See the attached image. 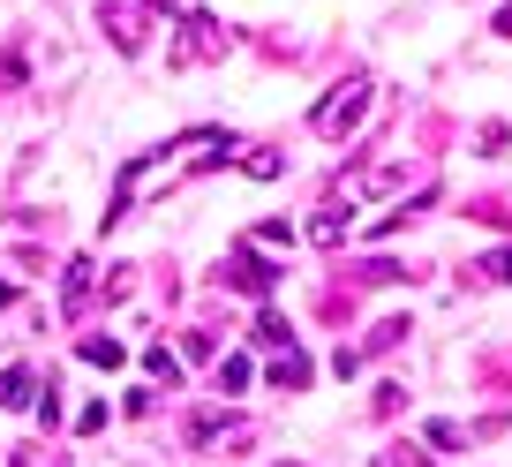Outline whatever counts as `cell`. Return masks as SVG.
<instances>
[{
  "label": "cell",
  "mask_w": 512,
  "mask_h": 467,
  "mask_svg": "<svg viewBox=\"0 0 512 467\" xmlns=\"http://www.w3.org/2000/svg\"><path fill=\"white\" fill-rule=\"evenodd\" d=\"M241 385H249V362L226 355V362H219V392H241Z\"/></svg>",
  "instance_id": "obj_13"
},
{
  "label": "cell",
  "mask_w": 512,
  "mask_h": 467,
  "mask_svg": "<svg viewBox=\"0 0 512 467\" xmlns=\"http://www.w3.org/2000/svg\"><path fill=\"white\" fill-rule=\"evenodd\" d=\"M272 385H279V392H302V385H309V355H294V347H287V355L272 362Z\"/></svg>",
  "instance_id": "obj_7"
},
{
  "label": "cell",
  "mask_w": 512,
  "mask_h": 467,
  "mask_svg": "<svg viewBox=\"0 0 512 467\" xmlns=\"http://www.w3.org/2000/svg\"><path fill=\"white\" fill-rule=\"evenodd\" d=\"M256 242L279 249V242H294V226H287V219H264V226H256Z\"/></svg>",
  "instance_id": "obj_17"
},
{
  "label": "cell",
  "mask_w": 512,
  "mask_h": 467,
  "mask_svg": "<svg viewBox=\"0 0 512 467\" xmlns=\"http://www.w3.org/2000/svg\"><path fill=\"white\" fill-rule=\"evenodd\" d=\"M98 23L113 31V46H121V53H136V46H144V23H151V0H106Z\"/></svg>",
  "instance_id": "obj_3"
},
{
  "label": "cell",
  "mask_w": 512,
  "mask_h": 467,
  "mask_svg": "<svg viewBox=\"0 0 512 467\" xmlns=\"http://www.w3.org/2000/svg\"><path fill=\"white\" fill-rule=\"evenodd\" d=\"M91 294H98V264H68V272H61V309H68V317H83V309H91Z\"/></svg>",
  "instance_id": "obj_5"
},
{
  "label": "cell",
  "mask_w": 512,
  "mask_h": 467,
  "mask_svg": "<svg viewBox=\"0 0 512 467\" xmlns=\"http://www.w3.org/2000/svg\"><path fill=\"white\" fill-rule=\"evenodd\" d=\"M287 467H294V460H287Z\"/></svg>",
  "instance_id": "obj_19"
},
{
  "label": "cell",
  "mask_w": 512,
  "mask_h": 467,
  "mask_svg": "<svg viewBox=\"0 0 512 467\" xmlns=\"http://www.w3.org/2000/svg\"><path fill=\"white\" fill-rule=\"evenodd\" d=\"M219 279H226V287H241V294H272V287H279V264H264L256 249H234Z\"/></svg>",
  "instance_id": "obj_4"
},
{
  "label": "cell",
  "mask_w": 512,
  "mask_h": 467,
  "mask_svg": "<svg viewBox=\"0 0 512 467\" xmlns=\"http://www.w3.org/2000/svg\"><path fill=\"white\" fill-rule=\"evenodd\" d=\"M377 467H430V452H422V445H392Z\"/></svg>",
  "instance_id": "obj_14"
},
{
  "label": "cell",
  "mask_w": 512,
  "mask_h": 467,
  "mask_svg": "<svg viewBox=\"0 0 512 467\" xmlns=\"http://www.w3.org/2000/svg\"><path fill=\"white\" fill-rule=\"evenodd\" d=\"M219 53H226V31H219V16H189L166 61H174V68H189V61H219Z\"/></svg>",
  "instance_id": "obj_2"
},
{
  "label": "cell",
  "mask_w": 512,
  "mask_h": 467,
  "mask_svg": "<svg viewBox=\"0 0 512 467\" xmlns=\"http://www.w3.org/2000/svg\"><path fill=\"white\" fill-rule=\"evenodd\" d=\"M31 392H38L31 370H0V407H31Z\"/></svg>",
  "instance_id": "obj_9"
},
{
  "label": "cell",
  "mask_w": 512,
  "mask_h": 467,
  "mask_svg": "<svg viewBox=\"0 0 512 467\" xmlns=\"http://www.w3.org/2000/svg\"><path fill=\"white\" fill-rule=\"evenodd\" d=\"M362 113H369V76H339L332 91L317 98V113H309V129L317 136H347V129H362Z\"/></svg>",
  "instance_id": "obj_1"
},
{
  "label": "cell",
  "mask_w": 512,
  "mask_h": 467,
  "mask_svg": "<svg viewBox=\"0 0 512 467\" xmlns=\"http://www.w3.org/2000/svg\"><path fill=\"white\" fill-rule=\"evenodd\" d=\"M475 279H512V249H497V257H482V264H467Z\"/></svg>",
  "instance_id": "obj_15"
},
{
  "label": "cell",
  "mask_w": 512,
  "mask_h": 467,
  "mask_svg": "<svg viewBox=\"0 0 512 467\" xmlns=\"http://www.w3.org/2000/svg\"><path fill=\"white\" fill-rule=\"evenodd\" d=\"M76 355H83V362H98V370H121V362H128V347H121V339H106V332H91V339L76 347Z\"/></svg>",
  "instance_id": "obj_6"
},
{
  "label": "cell",
  "mask_w": 512,
  "mask_h": 467,
  "mask_svg": "<svg viewBox=\"0 0 512 467\" xmlns=\"http://www.w3.org/2000/svg\"><path fill=\"white\" fill-rule=\"evenodd\" d=\"M347 219H354V204H324V211H317V226H309V234H317V242L332 249L339 234H347Z\"/></svg>",
  "instance_id": "obj_8"
},
{
  "label": "cell",
  "mask_w": 512,
  "mask_h": 467,
  "mask_svg": "<svg viewBox=\"0 0 512 467\" xmlns=\"http://www.w3.org/2000/svg\"><path fill=\"white\" fill-rule=\"evenodd\" d=\"M256 339H264V347H279V355L294 347V332H287V317H279V309H264V317H256Z\"/></svg>",
  "instance_id": "obj_11"
},
{
  "label": "cell",
  "mask_w": 512,
  "mask_h": 467,
  "mask_svg": "<svg viewBox=\"0 0 512 467\" xmlns=\"http://www.w3.org/2000/svg\"><path fill=\"white\" fill-rule=\"evenodd\" d=\"M430 445L452 452V445H467V430H460V422H430Z\"/></svg>",
  "instance_id": "obj_16"
},
{
  "label": "cell",
  "mask_w": 512,
  "mask_h": 467,
  "mask_svg": "<svg viewBox=\"0 0 512 467\" xmlns=\"http://www.w3.org/2000/svg\"><path fill=\"white\" fill-rule=\"evenodd\" d=\"M497 38H512V8H497Z\"/></svg>",
  "instance_id": "obj_18"
},
{
  "label": "cell",
  "mask_w": 512,
  "mask_h": 467,
  "mask_svg": "<svg viewBox=\"0 0 512 467\" xmlns=\"http://www.w3.org/2000/svg\"><path fill=\"white\" fill-rule=\"evenodd\" d=\"M144 370H151V377H159V385H166V392H174V385H181V362H174V355H166V339H159V347H151V355H144Z\"/></svg>",
  "instance_id": "obj_12"
},
{
  "label": "cell",
  "mask_w": 512,
  "mask_h": 467,
  "mask_svg": "<svg viewBox=\"0 0 512 467\" xmlns=\"http://www.w3.org/2000/svg\"><path fill=\"white\" fill-rule=\"evenodd\" d=\"M241 174H256V181H279V174H287V159H279V151H241Z\"/></svg>",
  "instance_id": "obj_10"
}]
</instances>
